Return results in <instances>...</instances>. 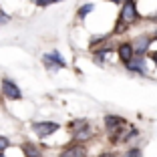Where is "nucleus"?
Listing matches in <instances>:
<instances>
[{"label":"nucleus","mask_w":157,"mask_h":157,"mask_svg":"<svg viewBox=\"0 0 157 157\" xmlns=\"http://www.w3.org/2000/svg\"><path fill=\"white\" fill-rule=\"evenodd\" d=\"M71 131H73V137L77 143H83V141H89V139L95 135V129L93 125L89 123L87 119H78L71 123Z\"/></svg>","instance_id":"1"},{"label":"nucleus","mask_w":157,"mask_h":157,"mask_svg":"<svg viewBox=\"0 0 157 157\" xmlns=\"http://www.w3.org/2000/svg\"><path fill=\"white\" fill-rule=\"evenodd\" d=\"M105 125H107V131L115 137V141H123V133L121 131H125L129 125L125 123V119L123 117H119V115H107L105 117Z\"/></svg>","instance_id":"2"},{"label":"nucleus","mask_w":157,"mask_h":157,"mask_svg":"<svg viewBox=\"0 0 157 157\" xmlns=\"http://www.w3.org/2000/svg\"><path fill=\"white\" fill-rule=\"evenodd\" d=\"M121 24H133L139 20V12L135 6V0H125L123 8H121V16H119Z\"/></svg>","instance_id":"3"},{"label":"nucleus","mask_w":157,"mask_h":157,"mask_svg":"<svg viewBox=\"0 0 157 157\" xmlns=\"http://www.w3.org/2000/svg\"><path fill=\"white\" fill-rule=\"evenodd\" d=\"M33 131L38 137H48V135L56 133L59 131V123H52V121H42V123H34Z\"/></svg>","instance_id":"4"},{"label":"nucleus","mask_w":157,"mask_h":157,"mask_svg":"<svg viewBox=\"0 0 157 157\" xmlns=\"http://www.w3.org/2000/svg\"><path fill=\"white\" fill-rule=\"evenodd\" d=\"M2 93H4V97L12 99V101L22 99V93H20L18 85L14 83V81H10V78H4V81H2Z\"/></svg>","instance_id":"5"},{"label":"nucleus","mask_w":157,"mask_h":157,"mask_svg":"<svg viewBox=\"0 0 157 157\" xmlns=\"http://www.w3.org/2000/svg\"><path fill=\"white\" fill-rule=\"evenodd\" d=\"M59 157H87V149H85L83 143H73L60 153Z\"/></svg>","instance_id":"6"},{"label":"nucleus","mask_w":157,"mask_h":157,"mask_svg":"<svg viewBox=\"0 0 157 157\" xmlns=\"http://www.w3.org/2000/svg\"><path fill=\"white\" fill-rule=\"evenodd\" d=\"M42 63H44L46 67H59V69H65V59L59 55V52H48V55L42 56Z\"/></svg>","instance_id":"7"},{"label":"nucleus","mask_w":157,"mask_h":157,"mask_svg":"<svg viewBox=\"0 0 157 157\" xmlns=\"http://www.w3.org/2000/svg\"><path fill=\"white\" fill-rule=\"evenodd\" d=\"M133 56H135V48H133V44H131V42H123V44L119 46V59L123 60L125 65H127V63H129Z\"/></svg>","instance_id":"8"},{"label":"nucleus","mask_w":157,"mask_h":157,"mask_svg":"<svg viewBox=\"0 0 157 157\" xmlns=\"http://www.w3.org/2000/svg\"><path fill=\"white\" fill-rule=\"evenodd\" d=\"M125 67L129 71H133V73H145V60H143V56H139V55H135Z\"/></svg>","instance_id":"9"},{"label":"nucleus","mask_w":157,"mask_h":157,"mask_svg":"<svg viewBox=\"0 0 157 157\" xmlns=\"http://www.w3.org/2000/svg\"><path fill=\"white\" fill-rule=\"evenodd\" d=\"M151 40H153V36H139L137 38V42L133 44V48H135V55H139V56H143V52L149 48V44H151Z\"/></svg>","instance_id":"10"},{"label":"nucleus","mask_w":157,"mask_h":157,"mask_svg":"<svg viewBox=\"0 0 157 157\" xmlns=\"http://www.w3.org/2000/svg\"><path fill=\"white\" fill-rule=\"evenodd\" d=\"M93 8H95V4H85V6H83V8L78 10V14H77V16H78V18H85V16H87V14H89V12H91V10H93Z\"/></svg>","instance_id":"11"},{"label":"nucleus","mask_w":157,"mask_h":157,"mask_svg":"<svg viewBox=\"0 0 157 157\" xmlns=\"http://www.w3.org/2000/svg\"><path fill=\"white\" fill-rule=\"evenodd\" d=\"M8 145H10V141L4 137V135H0V155H2V153L8 149Z\"/></svg>","instance_id":"12"},{"label":"nucleus","mask_w":157,"mask_h":157,"mask_svg":"<svg viewBox=\"0 0 157 157\" xmlns=\"http://www.w3.org/2000/svg\"><path fill=\"white\" fill-rule=\"evenodd\" d=\"M123 157H143V153H141V149H137V147H133V149H129V151L125 153Z\"/></svg>","instance_id":"13"},{"label":"nucleus","mask_w":157,"mask_h":157,"mask_svg":"<svg viewBox=\"0 0 157 157\" xmlns=\"http://www.w3.org/2000/svg\"><path fill=\"white\" fill-rule=\"evenodd\" d=\"M8 14H4V12H0V24H6V22H8Z\"/></svg>","instance_id":"14"},{"label":"nucleus","mask_w":157,"mask_h":157,"mask_svg":"<svg viewBox=\"0 0 157 157\" xmlns=\"http://www.w3.org/2000/svg\"><path fill=\"white\" fill-rule=\"evenodd\" d=\"M40 6H48V4H52V2H56V0H36Z\"/></svg>","instance_id":"15"},{"label":"nucleus","mask_w":157,"mask_h":157,"mask_svg":"<svg viewBox=\"0 0 157 157\" xmlns=\"http://www.w3.org/2000/svg\"><path fill=\"white\" fill-rule=\"evenodd\" d=\"M99 157H115V155H113V153H101Z\"/></svg>","instance_id":"16"},{"label":"nucleus","mask_w":157,"mask_h":157,"mask_svg":"<svg viewBox=\"0 0 157 157\" xmlns=\"http://www.w3.org/2000/svg\"><path fill=\"white\" fill-rule=\"evenodd\" d=\"M111 2H115V4H123L125 0H111Z\"/></svg>","instance_id":"17"},{"label":"nucleus","mask_w":157,"mask_h":157,"mask_svg":"<svg viewBox=\"0 0 157 157\" xmlns=\"http://www.w3.org/2000/svg\"><path fill=\"white\" fill-rule=\"evenodd\" d=\"M153 60H155V63H157V52H153Z\"/></svg>","instance_id":"18"},{"label":"nucleus","mask_w":157,"mask_h":157,"mask_svg":"<svg viewBox=\"0 0 157 157\" xmlns=\"http://www.w3.org/2000/svg\"><path fill=\"white\" fill-rule=\"evenodd\" d=\"M0 157H4V155H0Z\"/></svg>","instance_id":"19"}]
</instances>
